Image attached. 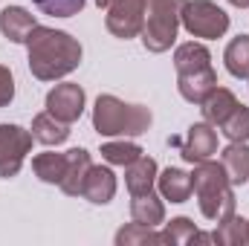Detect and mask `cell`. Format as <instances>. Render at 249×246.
Returning a JSON list of instances; mask_svg holds the SVG:
<instances>
[{"instance_id": "cell-1", "label": "cell", "mask_w": 249, "mask_h": 246, "mask_svg": "<svg viewBox=\"0 0 249 246\" xmlns=\"http://www.w3.org/2000/svg\"><path fill=\"white\" fill-rule=\"evenodd\" d=\"M26 50H29V72L38 81H55L70 75L72 70H78L81 64V44L61 29H50V26H35L32 35L26 38Z\"/></svg>"}, {"instance_id": "cell-2", "label": "cell", "mask_w": 249, "mask_h": 246, "mask_svg": "<svg viewBox=\"0 0 249 246\" xmlns=\"http://www.w3.org/2000/svg\"><path fill=\"white\" fill-rule=\"evenodd\" d=\"M191 191L197 194V203H200V211L206 220L220 223L235 214L238 200H235L232 183L220 162H212V159L197 162L191 171Z\"/></svg>"}, {"instance_id": "cell-3", "label": "cell", "mask_w": 249, "mask_h": 246, "mask_svg": "<svg viewBox=\"0 0 249 246\" xmlns=\"http://www.w3.org/2000/svg\"><path fill=\"white\" fill-rule=\"evenodd\" d=\"M154 122L145 105H127L119 96H99L93 105V127L99 136H142Z\"/></svg>"}, {"instance_id": "cell-4", "label": "cell", "mask_w": 249, "mask_h": 246, "mask_svg": "<svg viewBox=\"0 0 249 246\" xmlns=\"http://www.w3.org/2000/svg\"><path fill=\"white\" fill-rule=\"evenodd\" d=\"M183 6L186 0H151L148 3V15L142 26V44L148 53L171 50L183 23Z\"/></svg>"}, {"instance_id": "cell-5", "label": "cell", "mask_w": 249, "mask_h": 246, "mask_svg": "<svg viewBox=\"0 0 249 246\" xmlns=\"http://www.w3.org/2000/svg\"><path fill=\"white\" fill-rule=\"evenodd\" d=\"M183 26L188 35L212 41V38H223L229 29V15L212 3V0H186L183 6Z\"/></svg>"}, {"instance_id": "cell-6", "label": "cell", "mask_w": 249, "mask_h": 246, "mask_svg": "<svg viewBox=\"0 0 249 246\" xmlns=\"http://www.w3.org/2000/svg\"><path fill=\"white\" fill-rule=\"evenodd\" d=\"M148 3L151 0H110L107 3V32L130 41L136 35H142V26H145V15H148Z\"/></svg>"}, {"instance_id": "cell-7", "label": "cell", "mask_w": 249, "mask_h": 246, "mask_svg": "<svg viewBox=\"0 0 249 246\" xmlns=\"http://www.w3.org/2000/svg\"><path fill=\"white\" fill-rule=\"evenodd\" d=\"M32 151V130H23L20 124H0V180L15 177L26 154Z\"/></svg>"}, {"instance_id": "cell-8", "label": "cell", "mask_w": 249, "mask_h": 246, "mask_svg": "<svg viewBox=\"0 0 249 246\" xmlns=\"http://www.w3.org/2000/svg\"><path fill=\"white\" fill-rule=\"evenodd\" d=\"M168 145L180 148V157L191 165H197V162L212 159L217 154V130L209 122H194L186 136H171Z\"/></svg>"}, {"instance_id": "cell-9", "label": "cell", "mask_w": 249, "mask_h": 246, "mask_svg": "<svg viewBox=\"0 0 249 246\" xmlns=\"http://www.w3.org/2000/svg\"><path fill=\"white\" fill-rule=\"evenodd\" d=\"M84 90L78 87V84H72V81H67V84H55L50 93H47V110L55 116V119H61V122L72 124L81 119V113H84Z\"/></svg>"}, {"instance_id": "cell-10", "label": "cell", "mask_w": 249, "mask_h": 246, "mask_svg": "<svg viewBox=\"0 0 249 246\" xmlns=\"http://www.w3.org/2000/svg\"><path fill=\"white\" fill-rule=\"evenodd\" d=\"M81 197L96 203V206H105L116 197V174L110 168H102V165H90L84 185H81Z\"/></svg>"}, {"instance_id": "cell-11", "label": "cell", "mask_w": 249, "mask_h": 246, "mask_svg": "<svg viewBox=\"0 0 249 246\" xmlns=\"http://www.w3.org/2000/svg\"><path fill=\"white\" fill-rule=\"evenodd\" d=\"M35 26H38L35 15H29L23 6H6L0 12V32L12 44H26V38L32 35Z\"/></svg>"}, {"instance_id": "cell-12", "label": "cell", "mask_w": 249, "mask_h": 246, "mask_svg": "<svg viewBox=\"0 0 249 246\" xmlns=\"http://www.w3.org/2000/svg\"><path fill=\"white\" fill-rule=\"evenodd\" d=\"M214 87H217V72H214V67L177 75V90H180V96H183L186 102H191V105H203V99H206Z\"/></svg>"}, {"instance_id": "cell-13", "label": "cell", "mask_w": 249, "mask_h": 246, "mask_svg": "<svg viewBox=\"0 0 249 246\" xmlns=\"http://www.w3.org/2000/svg\"><path fill=\"white\" fill-rule=\"evenodd\" d=\"M130 217L142 226H160L165 220V206H162V194L142 191V194H130Z\"/></svg>"}, {"instance_id": "cell-14", "label": "cell", "mask_w": 249, "mask_h": 246, "mask_svg": "<svg viewBox=\"0 0 249 246\" xmlns=\"http://www.w3.org/2000/svg\"><path fill=\"white\" fill-rule=\"evenodd\" d=\"M220 165L232 185L249 183V145L247 142H229L220 151Z\"/></svg>"}, {"instance_id": "cell-15", "label": "cell", "mask_w": 249, "mask_h": 246, "mask_svg": "<svg viewBox=\"0 0 249 246\" xmlns=\"http://www.w3.org/2000/svg\"><path fill=\"white\" fill-rule=\"evenodd\" d=\"M241 102L235 99V93L232 90H226V87H214L206 99H203V105H200V110H203V119L209 124H214V127H220L223 119L238 107Z\"/></svg>"}, {"instance_id": "cell-16", "label": "cell", "mask_w": 249, "mask_h": 246, "mask_svg": "<svg viewBox=\"0 0 249 246\" xmlns=\"http://www.w3.org/2000/svg\"><path fill=\"white\" fill-rule=\"evenodd\" d=\"M67 159L70 162H67V177L61 180V191L70 194V197H81V185H84V177H87L93 159H90V154L84 148L67 151Z\"/></svg>"}, {"instance_id": "cell-17", "label": "cell", "mask_w": 249, "mask_h": 246, "mask_svg": "<svg viewBox=\"0 0 249 246\" xmlns=\"http://www.w3.org/2000/svg\"><path fill=\"white\" fill-rule=\"evenodd\" d=\"M157 174H160L157 159H151V157H145V154H142L133 165H127V168H124V185H127V191H130V194L151 191V188L157 185Z\"/></svg>"}, {"instance_id": "cell-18", "label": "cell", "mask_w": 249, "mask_h": 246, "mask_svg": "<svg viewBox=\"0 0 249 246\" xmlns=\"http://www.w3.org/2000/svg\"><path fill=\"white\" fill-rule=\"evenodd\" d=\"M157 191L162 194V200L186 203L191 197V174L183 168H165L162 174H157Z\"/></svg>"}, {"instance_id": "cell-19", "label": "cell", "mask_w": 249, "mask_h": 246, "mask_svg": "<svg viewBox=\"0 0 249 246\" xmlns=\"http://www.w3.org/2000/svg\"><path fill=\"white\" fill-rule=\"evenodd\" d=\"M174 67H177V75L206 70V67H212V53L206 50V44H197V41L180 44L174 50Z\"/></svg>"}, {"instance_id": "cell-20", "label": "cell", "mask_w": 249, "mask_h": 246, "mask_svg": "<svg viewBox=\"0 0 249 246\" xmlns=\"http://www.w3.org/2000/svg\"><path fill=\"white\" fill-rule=\"evenodd\" d=\"M32 139H38L41 145H61L70 139V124L61 122V119H55L50 110L47 113H38L35 119H32Z\"/></svg>"}, {"instance_id": "cell-21", "label": "cell", "mask_w": 249, "mask_h": 246, "mask_svg": "<svg viewBox=\"0 0 249 246\" xmlns=\"http://www.w3.org/2000/svg\"><path fill=\"white\" fill-rule=\"evenodd\" d=\"M165 244L168 246H188V244H212V235L200 232L188 217H174L171 223H165Z\"/></svg>"}, {"instance_id": "cell-22", "label": "cell", "mask_w": 249, "mask_h": 246, "mask_svg": "<svg viewBox=\"0 0 249 246\" xmlns=\"http://www.w3.org/2000/svg\"><path fill=\"white\" fill-rule=\"evenodd\" d=\"M67 154H53V151H47V154H38L35 159H32V171H35V177L41 180V183H50V185H61V180L67 177Z\"/></svg>"}, {"instance_id": "cell-23", "label": "cell", "mask_w": 249, "mask_h": 246, "mask_svg": "<svg viewBox=\"0 0 249 246\" xmlns=\"http://www.w3.org/2000/svg\"><path fill=\"white\" fill-rule=\"evenodd\" d=\"M223 61L229 75L235 78H249V35H238L226 44L223 50Z\"/></svg>"}, {"instance_id": "cell-24", "label": "cell", "mask_w": 249, "mask_h": 246, "mask_svg": "<svg viewBox=\"0 0 249 246\" xmlns=\"http://www.w3.org/2000/svg\"><path fill=\"white\" fill-rule=\"evenodd\" d=\"M212 244H217V246H247L249 244L247 241V220L238 217V214L220 220L217 229L212 232Z\"/></svg>"}, {"instance_id": "cell-25", "label": "cell", "mask_w": 249, "mask_h": 246, "mask_svg": "<svg viewBox=\"0 0 249 246\" xmlns=\"http://www.w3.org/2000/svg\"><path fill=\"white\" fill-rule=\"evenodd\" d=\"M142 244H165V235L157 232V226H142L136 220L116 232V246H142Z\"/></svg>"}, {"instance_id": "cell-26", "label": "cell", "mask_w": 249, "mask_h": 246, "mask_svg": "<svg viewBox=\"0 0 249 246\" xmlns=\"http://www.w3.org/2000/svg\"><path fill=\"white\" fill-rule=\"evenodd\" d=\"M102 157L110 162V165H122V168H127V165H133L139 157H142V148L136 145V142H105L102 145Z\"/></svg>"}, {"instance_id": "cell-27", "label": "cell", "mask_w": 249, "mask_h": 246, "mask_svg": "<svg viewBox=\"0 0 249 246\" xmlns=\"http://www.w3.org/2000/svg\"><path fill=\"white\" fill-rule=\"evenodd\" d=\"M223 136L229 142H249V107L247 105H238L220 124Z\"/></svg>"}, {"instance_id": "cell-28", "label": "cell", "mask_w": 249, "mask_h": 246, "mask_svg": "<svg viewBox=\"0 0 249 246\" xmlns=\"http://www.w3.org/2000/svg\"><path fill=\"white\" fill-rule=\"evenodd\" d=\"M87 0H32V6L50 18H72L84 9Z\"/></svg>"}, {"instance_id": "cell-29", "label": "cell", "mask_w": 249, "mask_h": 246, "mask_svg": "<svg viewBox=\"0 0 249 246\" xmlns=\"http://www.w3.org/2000/svg\"><path fill=\"white\" fill-rule=\"evenodd\" d=\"M15 99V78L9 72V67L0 64V107H6Z\"/></svg>"}, {"instance_id": "cell-30", "label": "cell", "mask_w": 249, "mask_h": 246, "mask_svg": "<svg viewBox=\"0 0 249 246\" xmlns=\"http://www.w3.org/2000/svg\"><path fill=\"white\" fill-rule=\"evenodd\" d=\"M232 6H238V9H249V0H229Z\"/></svg>"}, {"instance_id": "cell-31", "label": "cell", "mask_w": 249, "mask_h": 246, "mask_svg": "<svg viewBox=\"0 0 249 246\" xmlns=\"http://www.w3.org/2000/svg\"><path fill=\"white\" fill-rule=\"evenodd\" d=\"M107 3H110V0H96V6H99V9H107Z\"/></svg>"}, {"instance_id": "cell-32", "label": "cell", "mask_w": 249, "mask_h": 246, "mask_svg": "<svg viewBox=\"0 0 249 246\" xmlns=\"http://www.w3.org/2000/svg\"><path fill=\"white\" fill-rule=\"evenodd\" d=\"M247 241H249V220H247Z\"/></svg>"}, {"instance_id": "cell-33", "label": "cell", "mask_w": 249, "mask_h": 246, "mask_svg": "<svg viewBox=\"0 0 249 246\" xmlns=\"http://www.w3.org/2000/svg\"><path fill=\"white\" fill-rule=\"evenodd\" d=\"M247 81H249V78H247Z\"/></svg>"}]
</instances>
